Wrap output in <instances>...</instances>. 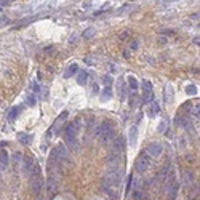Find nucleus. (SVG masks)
<instances>
[{"label": "nucleus", "mask_w": 200, "mask_h": 200, "mask_svg": "<svg viewBox=\"0 0 200 200\" xmlns=\"http://www.w3.org/2000/svg\"><path fill=\"white\" fill-rule=\"evenodd\" d=\"M149 167H151V157L147 154H141L136 160V171L139 175H142L149 170Z\"/></svg>", "instance_id": "3"}, {"label": "nucleus", "mask_w": 200, "mask_h": 200, "mask_svg": "<svg viewBox=\"0 0 200 200\" xmlns=\"http://www.w3.org/2000/svg\"><path fill=\"white\" fill-rule=\"evenodd\" d=\"M128 87H130L133 91H136V90H138V87H139L138 80H136V78H134L133 75H130V77H128Z\"/></svg>", "instance_id": "20"}, {"label": "nucleus", "mask_w": 200, "mask_h": 200, "mask_svg": "<svg viewBox=\"0 0 200 200\" xmlns=\"http://www.w3.org/2000/svg\"><path fill=\"white\" fill-rule=\"evenodd\" d=\"M112 82H114V78H112L109 74H108V75H103V83L106 85V87H111Z\"/></svg>", "instance_id": "24"}, {"label": "nucleus", "mask_w": 200, "mask_h": 200, "mask_svg": "<svg viewBox=\"0 0 200 200\" xmlns=\"http://www.w3.org/2000/svg\"><path fill=\"white\" fill-rule=\"evenodd\" d=\"M98 90H99V88H98V85H93V91L98 93Z\"/></svg>", "instance_id": "34"}, {"label": "nucleus", "mask_w": 200, "mask_h": 200, "mask_svg": "<svg viewBox=\"0 0 200 200\" xmlns=\"http://www.w3.org/2000/svg\"><path fill=\"white\" fill-rule=\"evenodd\" d=\"M99 98H101V101H103V103L109 101V99L112 98V88H111V87H104V90H103V95L99 96Z\"/></svg>", "instance_id": "14"}, {"label": "nucleus", "mask_w": 200, "mask_h": 200, "mask_svg": "<svg viewBox=\"0 0 200 200\" xmlns=\"http://www.w3.org/2000/svg\"><path fill=\"white\" fill-rule=\"evenodd\" d=\"M35 200H45V198H43V197H42V195H39V197H37V198H35Z\"/></svg>", "instance_id": "35"}, {"label": "nucleus", "mask_w": 200, "mask_h": 200, "mask_svg": "<svg viewBox=\"0 0 200 200\" xmlns=\"http://www.w3.org/2000/svg\"><path fill=\"white\" fill-rule=\"evenodd\" d=\"M55 154L58 155L61 160H66L67 157H69V152H67V147H66V144H59V146H56V149H55Z\"/></svg>", "instance_id": "8"}, {"label": "nucleus", "mask_w": 200, "mask_h": 200, "mask_svg": "<svg viewBox=\"0 0 200 200\" xmlns=\"http://www.w3.org/2000/svg\"><path fill=\"white\" fill-rule=\"evenodd\" d=\"M13 160H15L16 163H21V162H23V155H21L19 152H15V154H13Z\"/></svg>", "instance_id": "27"}, {"label": "nucleus", "mask_w": 200, "mask_h": 200, "mask_svg": "<svg viewBox=\"0 0 200 200\" xmlns=\"http://www.w3.org/2000/svg\"><path fill=\"white\" fill-rule=\"evenodd\" d=\"M6 23H8V19H5V18L0 19V26H3V24H6Z\"/></svg>", "instance_id": "31"}, {"label": "nucleus", "mask_w": 200, "mask_h": 200, "mask_svg": "<svg viewBox=\"0 0 200 200\" xmlns=\"http://www.w3.org/2000/svg\"><path fill=\"white\" fill-rule=\"evenodd\" d=\"M27 103H29L31 106H35V95H31L29 98H27Z\"/></svg>", "instance_id": "29"}, {"label": "nucleus", "mask_w": 200, "mask_h": 200, "mask_svg": "<svg viewBox=\"0 0 200 200\" xmlns=\"http://www.w3.org/2000/svg\"><path fill=\"white\" fill-rule=\"evenodd\" d=\"M186 91H187L189 95H197V87L195 85H187V87H186Z\"/></svg>", "instance_id": "26"}, {"label": "nucleus", "mask_w": 200, "mask_h": 200, "mask_svg": "<svg viewBox=\"0 0 200 200\" xmlns=\"http://www.w3.org/2000/svg\"><path fill=\"white\" fill-rule=\"evenodd\" d=\"M18 141L21 142V144H31V141H32V138L29 136V134H26V133H18Z\"/></svg>", "instance_id": "17"}, {"label": "nucleus", "mask_w": 200, "mask_h": 200, "mask_svg": "<svg viewBox=\"0 0 200 200\" xmlns=\"http://www.w3.org/2000/svg\"><path fill=\"white\" fill-rule=\"evenodd\" d=\"M160 112V108H159V103H155V101H152V104H151V109H149V115L151 117H155L157 114Z\"/></svg>", "instance_id": "19"}, {"label": "nucleus", "mask_w": 200, "mask_h": 200, "mask_svg": "<svg viewBox=\"0 0 200 200\" xmlns=\"http://www.w3.org/2000/svg\"><path fill=\"white\" fill-rule=\"evenodd\" d=\"M128 139H130V146H136L138 142V126L133 125L128 131Z\"/></svg>", "instance_id": "9"}, {"label": "nucleus", "mask_w": 200, "mask_h": 200, "mask_svg": "<svg viewBox=\"0 0 200 200\" xmlns=\"http://www.w3.org/2000/svg\"><path fill=\"white\" fill-rule=\"evenodd\" d=\"M93 35H95V29H93V27H88V29L83 32V39H90V37H93Z\"/></svg>", "instance_id": "25"}, {"label": "nucleus", "mask_w": 200, "mask_h": 200, "mask_svg": "<svg viewBox=\"0 0 200 200\" xmlns=\"http://www.w3.org/2000/svg\"><path fill=\"white\" fill-rule=\"evenodd\" d=\"M77 72H78V66H77V64H70L69 69L66 70V74H64V77L69 78V77H72V75H74V74H77Z\"/></svg>", "instance_id": "18"}, {"label": "nucleus", "mask_w": 200, "mask_h": 200, "mask_svg": "<svg viewBox=\"0 0 200 200\" xmlns=\"http://www.w3.org/2000/svg\"><path fill=\"white\" fill-rule=\"evenodd\" d=\"M167 126H168V120H162V122L159 123V126H157V131L159 133L167 131Z\"/></svg>", "instance_id": "23"}, {"label": "nucleus", "mask_w": 200, "mask_h": 200, "mask_svg": "<svg viewBox=\"0 0 200 200\" xmlns=\"http://www.w3.org/2000/svg\"><path fill=\"white\" fill-rule=\"evenodd\" d=\"M162 152H163V144L162 142H151V144L147 146V151H146V154L151 157H160L162 155Z\"/></svg>", "instance_id": "5"}, {"label": "nucleus", "mask_w": 200, "mask_h": 200, "mask_svg": "<svg viewBox=\"0 0 200 200\" xmlns=\"http://www.w3.org/2000/svg\"><path fill=\"white\" fill-rule=\"evenodd\" d=\"M170 184H168V197L170 198H175L176 197V192H178V183H176V179H175V176L171 175L170 176V181H168Z\"/></svg>", "instance_id": "6"}, {"label": "nucleus", "mask_w": 200, "mask_h": 200, "mask_svg": "<svg viewBox=\"0 0 200 200\" xmlns=\"http://www.w3.org/2000/svg\"><path fill=\"white\" fill-rule=\"evenodd\" d=\"M138 48V43H136V42H133V43H131V50H136Z\"/></svg>", "instance_id": "32"}, {"label": "nucleus", "mask_w": 200, "mask_h": 200, "mask_svg": "<svg viewBox=\"0 0 200 200\" xmlns=\"http://www.w3.org/2000/svg\"><path fill=\"white\" fill-rule=\"evenodd\" d=\"M8 162H10L8 152H6V151H0V171L6 168V165H8Z\"/></svg>", "instance_id": "10"}, {"label": "nucleus", "mask_w": 200, "mask_h": 200, "mask_svg": "<svg viewBox=\"0 0 200 200\" xmlns=\"http://www.w3.org/2000/svg\"><path fill=\"white\" fill-rule=\"evenodd\" d=\"M78 130H80V122L75 120V122H70L67 126H66V134H64V139H69V138H77L78 134Z\"/></svg>", "instance_id": "4"}, {"label": "nucleus", "mask_w": 200, "mask_h": 200, "mask_svg": "<svg viewBox=\"0 0 200 200\" xmlns=\"http://www.w3.org/2000/svg\"><path fill=\"white\" fill-rule=\"evenodd\" d=\"M23 165H24L26 173H31V170L34 167V159H32V157H24V159H23Z\"/></svg>", "instance_id": "13"}, {"label": "nucleus", "mask_w": 200, "mask_h": 200, "mask_svg": "<svg viewBox=\"0 0 200 200\" xmlns=\"http://www.w3.org/2000/svg\"><path fill=\"white\" fill-rule=\"evenodd\" d=\"M66 142L69 144L70 149H74V151L78 147V139H77V138H69V139H66Z\"/></svg>", "instance_id": "22"}, {"label": "nucleus", "mask_w": 200, "mask_h": 200, "mask_svg": "<svg viewBox=\"0 0 200 200\" xmlns=\"http://www.w3.org/2000/svg\"><path fill=\"white\" fill-rule=\"evenodd\" d=\"M192 42H194L195 45H198V43H200V37H198V35H197V37H194V40H192Z\"/></svg>", "instance_id": "30"}, {"label": "nucleus", "mask_w": 200, "mask_h": 200, "mask_svg": "<svg viewBox=\"0 0 200 200\" xmlns=\"http://www.w3.org/2000/svg\"><path fill=\"white\" fill-rule=\"evenodd\" d=\"M103 184H104V187L108 186V189L112 187V186H119V184H120V170H119L117 167L109 168V170L104 173Z\"/></svg>", "instance_id": "2"}, {"label": "nucleus", "mask_w": 200, "mask_h": 200, "mask_svg": "<svg viewBox=\"0 0 200 200\" xmlns=\"http://www.w3.org/2000/svg\"><path fill=\"white\" fill-rule=\"evenodd\" d=\"M42 187H43V181H40V179H34L32 183V192L35 195H40V192H42Z\"/></svg>", "instance_id": "12"}, {"label": "nucleus", "mask_w": 200, "mask_h": 200, "mask_svg": "<svg viewBox=\"0 0 200 200\" xmlns=\"http://www.w3.org/2000/svg\"><path fill=\"white\" fill-rule=\"evenodd\" d=\"M189 181H191V173L189 171H184V183L189 184Z\"/></svg>", "instance_id": "28"}, {"label": "nucleus", "mask_w": 200, "mask_h": 200, "mask_svg": "<svg viewBox=\"0 0 200 200\" xmlns=\"http://www.w3.org/2000/svg\"><path fill=\"white\" fill-rule=\"evenodd\" d=\"M96 136L101 139L103 144H108L109 141H112L115 138V130H114V126L109 122H103L96 128Z\"/></svg>", "instance_id": "1"}, {"label": "nucleus", "mask_w": 200, "mask_h": 200, "mask_svg": "<svg viewBox=\"0 0 200 200\" xmlns=\"http://www.w3.org/2000/svg\"><path fill=\"white\" fill-rule=\"evenodd\" d=\"M119 159H120V154H117V152H112V154L108 157V163H111V165H114V163H117V162H119Z\"/></svg>", "instance_id": "21"}, {"label": "nucleus", "mask_w": 200, "mask_h": 200, "mask_svg": "<svg viewBox=\"0 0 200 200\" xmlns=\"http://www.w3.org/2000/svg\"><path fill=\"white\" fill-rule=\"evenodd\" d=\"M21 111H23V106H21V108H13V109L10 111V114H8V117H6V119H8V122H10V123H11V122H15V119H16V115H18V114H19Z\"/></svg>", "instance_id": "15"}, {"label": "nucleus", "mask_w": 200, "mask_h": 200, "mask_svg": "<svg viewBox=\"0 0 200 200\" xmlns=\"http://www.w3.org/2000/svg\"><path fill=\"white\" fill-rule=\"evenodd\" d=\"M160 43H167V37H160Z\"/></svg>", "instance_id": "33"}, {"label": "nucleus", "mask_w": 200, "mask_h": 200, "mask_svg": "<svg viewBox=\"0 0 200 200\" xmlns=\"http://www.w3.org/2000/svg\"><path fill=\"white\" fill-rule=\"evenodd\" d=\"M66 117H67V112H62L61 115L58 117V120H56V122H55V126L51 128V130H50V134H51V133L55 131V128H56V130H59V128H61V125H62L64 122H66Z\"/></svg>", "instance_id": "11"}, {"label": "nucleus", "mask_w": 200, "mask_h": 200, "mask_svg": "<svg viewBox=\"0 0 200 200\" xmlns=\"http://www.w3.org/2000/svg\"><path fill=\"white\" fill-rule=\"evenodd\" d=\"M123 147H125V139L122 136H115L114 138V144H112V152H117L120 154L123 151Z\"/></svg>", "instance_id": "7"}, {"label": "nucleus", "mask_w": 200, "mask_h": 200, "mask_svg": "<svg viewBox=\"0 0 200 200\" xmlns=\"http://www.w3.org/2000/svg\"><path fill=\"white\" fill-rule=\"evenodd\" d=\"M87 77H88L87 70H80L78 75H77V83L78 85H87Z\"/></svg>", "instance_id": "16"}]
</instances>
